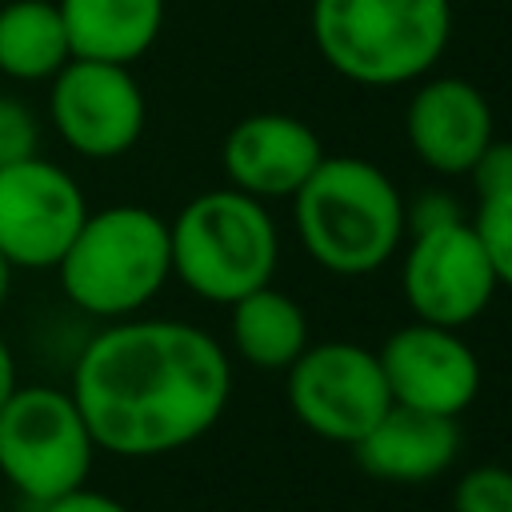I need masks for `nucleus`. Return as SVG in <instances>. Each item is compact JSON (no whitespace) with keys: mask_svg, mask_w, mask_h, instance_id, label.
<instances>
[{"mask_svg":"<svg viewBox=\"0 0 512 512\" xmlns=\"http://www.w3.org/2000/svg\"><path fill=\"white\" fill-rule=\"evenodd\" d=\"M68 392L100 452L168 456L216 428L232 400V360L208 328L136 312L88 336Z\"/></svg>","mask_w":512,"mask_h":512,"instance_id":"f257e3e1","label":"nucleus"},{"mask_svg":"<svg viewBox=\"0 0 512 512\" xmlns=\"http://www.w3.org/2000/svg\"><path fill=\"white\" fill-rule=\"evenodd\" d=\"M404 196L392 176L364 156H328L292 196L300 248L332 276H368L384 268L404 236Z\"/></svg>","mask_w":512,"mask_h":512,"instance_id":"f03ea898","label":"nucleus"},{"mask_svg":"<svg viewBox=\"0 0 512 512\" xmlns=\"http://www.w3.org/2000/svg\"><path fill=\"white\" fill-rule=\"evenodd\" d=\"M320 60L360 88L424 80L452 40V0H312Z\"/></svg>","mask_w":512,"mask_h":512,"instance_id":"7ed1b4c3","label":"nucleus"},{"mask_svg":"<svg viewBox=\"0 0 512 512\" xmlns=\"http://www.w3.org/2000/svg\"><path fill=\"white\" fill-rule=\"evenodd\" d=\"M68 304L96 320L144 312L172 280L168 220L144 204L88 208L80 232L56 260Z\"/></svg>","mask_w":512,"mask_h":512,"instance_id":"20e7f679","label":"nucleus"},{"mask_svg":"<svg viewBox=\"0 0 512 512\" xmlns=\"http://www.w3.org/2000/svg\"><path fill=\"white\" fill-rule=\"evenodd\" d=\"M172 276L208 304H232L272 284L280 232L264 200L224 184L192 196L168 220Z\"/></svg>","mask_w":512,"mask_h":512,"instance_id":"39448f33","label":"nucleus"},{"mask_svg":"<svg viewBox=\"0 0 512 512\" xmlns=\"http://www.w3.org/2000/svg\"><path fill=\"white\" fill-rule=\"evenodd\" d=\"M96 440L68 388L16 384L0 408V476L32 508L88 484Z\"/></svg>","mask_w":512,"mask_h":512,"instance_id":"423d86ee","label":"nucleus"},{"mask_svg":"<svg viewBox=\"0 0 512 512\" xmlns=\"http://www.w3.org/2000/svg\"><path fill=\"white\" fill-rule=\"evenodd\" d=\"M284 372L292 416L328 444L352 448L392 404L376 352L352 340L308 344Z\"/></svg>","mask_w":512,"mask_h":512,"instance_id":"0eeeda50","label":"nucleus"},{"mask_svg":"<svg viewBox=\"0 0 512 512\" xmlns=\"http://www.w3.org/2000/svg\"><path fill=\"white\" fill-rule=\"evenodd\" d=\"M404 240L400 296L412 320L440 328H464L480 320L500 284L472 220L460 216L436 228L408 232Z\"/></svg>","mask_w":512,"mask_h":512,"instance_id":"6e6552de","label":"nucleus"},{"mask_svg":"<svg viewBox=\"0 0 512 512\" xmlns=\"http://www.w3.org/2000/svg\"><path fill=\"white\" fill-rule=\"evenodd\" d=\"M48 120L68 152L84 160H116L140 144L148 100L132 64L72 56L48 80Z\"/></svg>","mask_w":512,"mask_h":512,"instance_id":"1a4fd4ad","label":"nucleus"},{"mask_svg":"<svg viewBox=\"0 0 512 512\" xmlns=\"http://www.w3.org/2000/svg\"><path fill=\"white\" fill-rule=\"evenodd\" d=\"M84 216L88 200L68 168L44 156L0 164V252L16 272L56 268Z\"/></svg>","mask_w":512,"mask_h":512,"instance_id":"9d476101","label":"nucleus"},{"mask_svg":"<svg viewBox=\"0 0 512 512\" xmlns=\"http://www.w3.org/2000/svg\"><path fill=\"white\" fill-rule=\"evenodd\" d=\"M384 384L392 404L460 416L472 408L484 384V368L476 348L460 336V328H440L424 320H408L376 348Z\"/></svg>","mask_w":512,"mask_h":512,"instance_id":"9b49d317","label":"nucleus"},{"mask_svg":"<svg viewBox=\"0 0 512 512\" xmlns=\"http://www.w3.org/2000/svg\"><path fill=\"white\" fill-rule=\"evenodd\" d=\"M320 160H324L320 132L292 112L240 116L220 144V168L228 184L264 204L292 200Z\"/></svg>","mask_w":512,"mask_h":512,"instance_id":"f8f14e48","label":"nucleus"},{"mask_svg":"<svg viewBox=\"0 0 512 512\" xmlns=\"http://www.w3.org/2000/svg\"><path fill=\"white\" fill-rule=\"evenodd\" d=\"M492 136V104L464 76L424 80L404 108V140L412 156L440 176H468Z\"/></svg>","mask_w":512,"mask_h":512,"instance_id":"ddd939ff","label":"nucleus"},{"mask_svg":"<svg viewBox=\"0 0 512 512\" xmlns=\"http://www.w3.org/2000/svg\"><path fill=\"white\" fill-rule=\"evenodd\" d=\"M352 452L360 468L384 484H428L456 464L460 424L456 416L388 404V412L352 444Z\"/></svg>","mask_w":512,"mask_h":512,"instance_id":"4468645a","label":"nucleus"},{"mask_svg":"<svg viewBox=\"0 0 512 512\" xmlns=\"http://www.w3.org/2000/svg\"><path fill=\"white\" fill-rule=\"evenodd\" d=\"M72 56L136 64L164 28V0H56Z\"/></svg>","mask_w":512,"mask_h":512,"instance_id":"2eb2a0df","label":"nucleus"},{"mask_svg":"<svg viewBox=\"0 0 512 512\" xmlns=\"http://www.w3.org/2000/svg\"><path fill=\"white\" fill-rule=\"evenodd\" d=\"M228 336L236 356L264 372H284L312 344L300 300L276 284H260L228 304Z\"/></svg>","mask_w":512,"mask_h":512,"instance_id":"dca6fc26","label":"nucleus"},{"mask_svg":"<svg viewBox=\"0 0 512 512\" xmlns=\"http://www.w3.org/2000/svg\"><path fill=\"white\" fill-rule=\"evenodd\" d=\"M72 60V44L56 0L0 4V76L16 84H48Z\"/></svg>","mask_w":512,"mask_h":512,"instance_id":"f3484780","label":"nucleus"},{"mask_svg":"<svg viewBox=\"0 0 512 512\" xmlns=\"http://www.w3.org/2000/svg\"><path fill=\"white\" fill-rule=\"evenodd\" d=\"M452 512H512V468L476 464L452 484Z\"/></svg>","mask_w":512,"mask_h":512,"instance_id":"a211bd4d","label":"nucleus"},{"mask_svg":"<svg viewBox=\"0 0 512 512\" xmlns=\"http://www.w3.org/2000/svg\"><path fill=\"white\" fill-rule=\"evenodd\" d=\"M472 228L488 252V264L496 272V284L512 288V192L480 200L472 212Z\"/></svg>","mask_w":512,"mask_h":512,"instance_id":"6ab92c4d","label":"nucleus"},{"mask_svg":"<svg viewBox=\"0 0 512 512\" xmlns=\"http://www.w3.org/2000/svg\"><path fill=\"white\" fill-rule=\"evenodd\" d=\"M28 156H40V120L24 100L0 92V164Z\"/></svg>","mask_w":512,"mask_h":512,"instance_id":"aec40b11","label":"nucleus"},{"mask_svg":"<svg viewBox=\"0 0 512 512\" xmlns=\"http://www.w3.org/2000/svg\"><path fill=\"white\" fill-rule=\"evenodd\" d=\"M468 180L476 188V200H492V196H508L512 192V140H488V148L476 156V164L468 168Z\"/></svg>","mask_w":512,"mask_h":512,"instance_id":"412c9836","label":"nucleus"},{"mask_svg":"<svg viewBox=\"0 0 512 512\" xmlns=\"http://www.w3.org/2000/svg\"><path fill=\"white\" fill-rule=\"evenodd\" d=\"M404 216H408V232H420V228L460 220L464 212H460V200L448 192H420L412 204H404Z\"/></svg>","mask_w":512,"mask_h":512,"instance_id":"4be33fe9","label":"nucleus"},{"mask_svg":"<svg viewBox=\"0 0 512 512\" xmlns=\"http://www.w3.org/2000/svg\"><path fill=\"white\" fill-rule=\"evenodd\" d=\"M36 512H132V508L120 504L116 496H108V492L84 484V488L60 496V500H52V504H44V508H36Z\"/></svg>","mask_w":512,"mask_h":512,"instance_id":"5701e85b","label":"nucleus"},{"mask_svg":"<svg viewBox=\"0 0 512 512\" xmlns=\"http://www.w3.org/2000/svg\"><path fill=\"white\" fill-rule=\"evenodd\" d=\"M16 356H12V348H8V340L0 336V408H4V400L16 392Z\"/></svg>","mask_w":512,"mask_h":512,"instance_id":"b1692460","label":"nucleus"},{"mask_svg":"<svg viewBox=\"0 0 512 512\" xmlns=\"http://www.w3.org/2000/svg\"><path fill=\"white\" fill-rule=\"evenodd\" d=\"M12 280H16V268H12V260L0 252V312H4V304H8V296H12Z\"/></svg>","mask_w":512,"mask_h":512,"instance_id":"393cba45","label":"nucleus"}]
</instances>
